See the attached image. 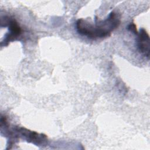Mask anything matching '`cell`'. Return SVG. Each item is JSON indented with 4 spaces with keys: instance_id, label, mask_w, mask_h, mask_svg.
<instances>
[{
    "instance_id": "cell-1",
    "label": "cell",
    "mask_w": 150,
    "mask_h": 150,
    "mask_svg": "<svg viewBox=\"0 0 150 150\" xmlns=\"http://www.w3.org/2000/svg\"><path fill=\"white\" fill-rule=\"evenodd\" d=\"M120 23V14L111 12L104 20L98 21L96 19L94 23L80 19L76 22V29L81 35L96 39L109 36L111 32L116 29Z\"/></svg>"
},
{
    "instance_id": "cell-3",
    "label": "cell",
    "mask_w": 150,
    "mask_h": 150,
    "mask_svg": "<svg viewBox=\"0 0 150 150\" xmlns=\"http://www.w3.org/2000/svg\"><path fill=\"white\" fill-rule=\"evenodd\" d=\"M16 131L23 137H25L28 141L34 144H39L46 140V137L45 135L42 134H39L35 131H29L25 128H18Z\"/></svg>"
},
{
    "instance_id": "cell-4",
    "label": "cell",
    "mask_w": 150,
    "mask_h": 150,
    "mask_svg": "<svg viewBox=\"0 0 150 150\" xmlns=\"http://www.w3.org/2000/svg\"><path fill=\"white\" fill-rule=\"evenodd\" d=\"M9 32L6 35L4 39L5 43L12 40L15 38H17L21 33V29L19 26L18 22L15 19H10L8 22Z\"/></svg>"
},
{
    "instance_id": "cell-5",
    "label": "cell",
    "mask_w": 150,
    "mask_h": 150,
    "mask_svg": "<svg viewBox=\"0 0 150 150\" xmlns=\"http://www.w3.org/2000/svg\"><path fill=\"white\" fill-rule=\"evenodd\" d=\"M128 29L130 31L134 32V33H135V34H137V33H138V32H137V29H136V26H135V25L134 23H131V24L128 26Z\"/></svg>"
},
{
    "instance_id": "cell-2",
    "label": "cell",
    "mask_w": 150,
    "mask_h": 150,
    "mask_svg": "<svg viewBox=\"0 0 150 150\" xmlns=\"http://www.w3.org/2000/svg\"><path fill=\"white\" fill-rule=\"evenodd\" d=\"M137 46L138 50L144 56L149 59V36L146 31L142 28L138 32Z\"/></svg>"
}]
</instances>
